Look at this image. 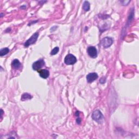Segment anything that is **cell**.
Listing matches in <instances>:
<instances>
[{
    "mask_svg": "<svg viewBox=\"0 0 139 139\" xmlns=\"http://www.w3.org/2000/svg\"><path fill=\"white\" fill-rule=\"evenodd\" d=\"M77 62V59L73 54H69L66 56L64 59V62L67 65H73Z\"/></svg>",
    "mask_w": 139,
    "mask_h": 139,
    "instance_id": "obj_1",
    "label": "cell"
},
{
    "mask_svg": "<svg viewBox=\"0 0 139 139\" xmlns=\"http://www.w3.org/2000/svg\"><path fill=\"white\" fill-rule=\"evenodd\" d=\"M92 118L96 122H100L103 118V115L100 110H96L93 112L92 114Z\"/></svg>",
    "mask_w": 139,
    "mask_h": 139,
    "instance_id": "obj_2",
    "label": "cell"
},
{
    "mask_svg": "<svg viewBox=\"0 0 139 139\" xmlns=\"http://www.w3.org/2000/svg\"><path fill=\"white\" fill-rule=\"evenodd\" d=\"M39 37V34L38 33H34L32 37L30 38L26 43L24 44V45L26 47H28L29 46L31 45L32 44H34L36 41H37L38 38Z\"/></svg>",
    "mask_w": 139,
    "mask_h": 139,
    "instance_id": "obj_3",
    "label": "cell"
},
{
    "mask_svg": "<svg viewBox=\"0 0 139 139\" xmlns=\"http://www.w3.org/2000/svg\"><path fill=\"white\" fill-rule=\"evenodd\" d=\"M113 43V40L110 37H105L101 41V44L104 48H107L109 47Z\"/></svg>",
    "mask_w": 139,
    "mask_h": 139,
    "instance_id": "obj_4",
    "label": "cell"
},
{
    "mask_svg": "<svg viewBox=\"0 0 139 139\" xmlns=\"http://www.w3.org/2000/svg\"><path fill=\"white\" fill-rule=\"evenodd\" d=\"M45 63L44 60L43 59H40L35 62L33 63L32 65L33 69L35 71H39L41 68H42L45 65Z\"/></svg>",
    "mask_w": 139,
    "mask_h": 139,
    "instance_id": "obj_5",
    "label": "cell"
},
{
    "mask_svg": "<svg viewBox=\"0 0 139 139\" xmlns=\"http://www.w3.org/2000/svg\"><path fill=\"white\" fill-rule=\"evenodd\" d=\"M87 52L89 55L92 58H96L97 57V51L94 46H90L88 48Z\"/></svg>",
    "mask_w": 139,
    "mask_h": 139,
    "instance_id": "obj_6",
    "label": "cell"
},
{
    "mask_svg": "<svg viewBox=\"0 0 139 139\" xmlns=\"http://www.w3.org/2000/svg\"><path fill=\"white\" fill-rule=\"evenodd\" d=\"M98 77V75L95 73V72H93V73H90L87 75V80L88 83H91L97 79Z\"/></svg>",
    "mask_w": 139,
    "mask_h": 139,
    "instance_id": "obj_7",
    "label": "cell"
},
{
    "mask_svg": "<svg viewBox=\"0 0 139 139\" xmlns=\"http://www.w3.org/2000/svg\"><path fill=\"white\" fill-rule=\"evenodd\" d=\"M40 76L44 79H46L50 76V72L46 69L44 70H39L38 71Z\"/></svg>",
    "mask_w": 139,
    "mask_h": 139,
    "instance_id": "obj_8",
    "label": "cell"
},
{
    "mask_svg": "<svg viewBox=\"0 0 139 139\" xmlns=\"http://www.w3.org/2000/svg\"><path fill=\"white\" fill-rule=\"evenodd\" d=\"M11 65L13 66V68L15 69H18L20 68L21 66V63L19 62V60L17 59H14L11 63Z\"/></svg>",
    "mask_w": 139,
    "mask_h": 139,
    "instance_id": "obj_9",
    "label": "cell"
},
{
    "mask_svg": "<svg viewBox=\"0 0 139 139\" xmlns=\"http://www.w3.org/2000/svg\"><path fill=\"white\" fill-rule=\"evenodd\" d=\"M32 98V96L30 94L28 93H25L23 94L22 96H21V101H25L26 100H29Z\"/></svg>",
    "mask_w": 139,
    "mask_h": 139,
    "instance_id": "obj_10",
    "label": "cell"
},
{
    "mask_svg": "<svg viewBox=\"0 0 139 139\" xmlns=\"http://www.w3.org/2000/svg\"><path fill=\"white\" fill-rule=\"evenodd\" d=\"M9 52V50L8 48H2V49L1 50V51H0V56H1V57L2 56H4L5 55H6V54H8Z\"/></svg>",
    "mask_w": 139,
    "mask_h": 139,
    "instance_id": "obj_11",
    "label": "cell"
},
{
    "mask_svg": "<svg viewBox=\"0 0 139 139\" xmlns=\"http://www.w3.org/2000/svg\"><path fill=\"white\" fill-rule=\"evenodd\" d=\"M83 8L85 11H89L90 8V4L88 1H85L83 5Z\"/></svg>",
    "mask_w": 139,
    "mask_h": 139,
    "instance_id": "obj_12",
    "label": "cell"
},
{
    "mask_svg": "<svg viewBox=\"0 0 139 139\" xmlns=\"http://www.w3.org/2000/svg\"><path fill=\"white\" fill-rule=\"evenodd\" d=\"M59 48L58 47H56L55 48H54V49L52 50V51L51 52V54L52 56L53 55H56V54H57L59 52Z\"/></svg>",
    "mask_w": 139,
    "mask_h": 139,
    "instance_id": "obj_13",
    "label": "cell"
},
{
    "mask_svg": "<svg viewBox=\"0 0 139 139\" xmlns=\"http://www.w3.org/2000/svg\"><path fill=\"white\" fill-rule=\"evenodd\" d=\"M105 82H106V78L105 77H102L100 80V82L101 84H104L105 83Z\"/></svg>",
    "mask_w": 139,
    "mask_h": 139,
    "instance_id": "obj_14",
    "label": "cell"
},
{
    "mask_svg": "<svg viewBox=\"0 0 139 139\" xmlns=\"http://www.w3.org/2000/svg\"><path fill=\"white\" fill-rule=\"evenodd\" d=\"M77 122L78 124H80L81 122V120L80 118V117H78V118L77 119Z\"/></svg>",
    "mask_w": 139,
    "mask_h": 139,
    "instance_id": "obj_15",
    "label": "cell"
}]
</instances>
